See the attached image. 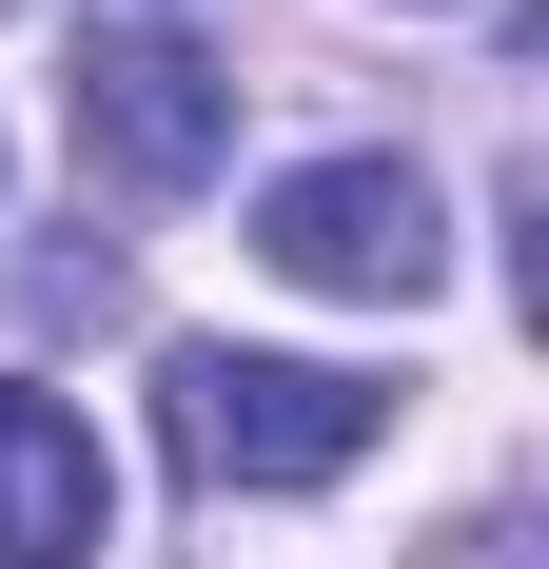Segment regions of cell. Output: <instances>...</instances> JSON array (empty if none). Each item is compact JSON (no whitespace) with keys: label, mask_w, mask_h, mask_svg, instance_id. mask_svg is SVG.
I'll list each match as a JSON object with an SVG mask.
<instances>
[{"label":"cell","mask_w":549,"mask_h":569,"mask_svg":"<svg viewBox=\"0 0 549 569\" xmlns=\"http://www.w3.org/2000/svg\"><path fill=\"white\" fill-rule=\"evenodd\" d=\"M392 432L373 373H333V353H158V452L197 491H333V471Z\"/></svg>","instance_id":"6da1fadb"},{"label":"cell","mask_w":549,"mask_h":569,"mask_svg":"<svg viewBox=\"0 0 549 569\" xmlns=\"http://www.w3.org/2000/svg\"><path fill=\"white\" fill-rule=\"evenodd\" d=\"M256 256L295 295H353V315H412L432 295V177L412 158H295L256 197Z\"/></svg>","instance_id":"7a4b0ae2"},{"label":"cell","mask_w":549,"mask_h":569,"mask_svg":"<svg viewBox=\"0 0 549 569\" xmlns=\"http://www.w3.org/2000/svg\"><path fill=\"white\" fill-rule=\"evenodd\" d=\"M79 158L138 177V197H197V177L236 158V79L177 20H118V40H79Z\"/></svg>","instance_id":"3957f363"},{"label":"cell","mask_w":549,"mask_h":569,"mask_svg":"<svg viewBox=\"0 0 549 569\" xmlns=\"http://www.w3.org/2000/svg\"><path fill=\"white\" fill-rule=\"evenodd\" d=\"M99 530H118L99 432H79L59 393H20V373H0V569H99Z\"/></svg>","instance_id":"277c9868"}]
</instances>
